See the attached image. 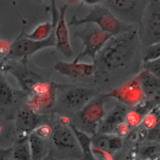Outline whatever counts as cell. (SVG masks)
<instances>
[{
  "label": "cell",
  "instance_id": "obj_1",
  "mask_svg": "<svg viewBox=\"0 0 160 160\" xmlns=\"http://www.w3.org/2000/svg\"><path fill=\"white\" fill-rule=\"evenodd\" d=\"M142 51L138 27L112 35L93 61L96 75L101 73L111 82V90L119 87L142 70Z\"/></svg>",
  "mask_w": 160,
  "mask_h": 160
},
{
  "label": "cell",
  "instance_id": "obj_2",
  "mask_svg": "<svg viewBox=\"0 0 160 160\" xmlns=\"http://www.w3.org/2000/svg\"><path fill=\"white\" fill-rule=\"evenodd\" d=\"M86 23H94L112 35L136 27L122 22L108 7L100 4L93 6L84 18H78L73 15L68 23V26H79Z\"/></svg>",
  "mask_w": 160,
  "mask_h": 160
},
{
  "label": "cell",
  "instance_id": "obj_3",
  "mask_svg": "<svg viewBox=\"0 0 160 160\" xmlns=\"http://www.w3.org/2000/svg\"><path fill=\"white\" fill-rule=\"evenodd\" d=\"M138 31L142 48L160 43V1H151L146 6Z\"/></svg>",
  "mask_w": 160,
  "mask_h": 160
},
{
  "label": "cell",
  "instance_id": "obj_4",
  "mask_svg": "<svg viewBox=\"0 0 160 160\" xmlns=\"http://www.w3.org/2000/svg\"><path fill=\"white\" fill-rule=\"evenodd\" d=\"M84 24L83 29L74 33V36L79 38L82 43V50L78 56L80 60L86 56L89 57L93 62L97 54L112 35L94 23Z\"/></svg>",
  "mask_w": 160,
  "mask_h": 160
},
{
  "label": "cell",
  "instance_id": "obj_5",
  "mask_svg": "<svg viewBox=\"0 0 160 160\" xmlns=\"http://www.w3.org/2000/svg\"><path fill=\"white\" fill-rule=\"evenodd\" d=\"M109 97L104 93L96 95L78 112V117L84 131L91 136L95 134L100 121L106 114L105 104Z\"/></svg>",
  "mask_w": 160,
  "mask_h": 160
},
{
  "label": "cell",
  "instance_id": "obj_6",
  "mask_svg": "<svg viewBox=\"0 0 160 160\" xmlns=\"http://www.w3.org/2000/svg\"><path fill=\"white\" fill-rule=\"evenodd\" d=\"M55 26L51 34L47 38L42 40H33L28 38L22 33L11 43L9 53L4 59L15 60L31 56L42 49L55 47Z\"/></svg>",
  "mask_w": 160,
  "mask_h": 160
},
{
  "label": "cell",
  "instance_id": "obj_7",
  "mask_svg": "<svg viewBox=\"0 0 160 160\" xmlns=\"http://www.w3.org/2000/svg\"><path fill=\"white\" fill-rule=\"evenodd\" d=\"M108 7L122 22L138 25L146 6L151 1L146 0H108Z\"/></svg>",
  "mask_w": 160,
  "mask_h": 160
},
{
  "label": "cell",
  "instance_id": "obj_8",
  "mask_svg": "<svg viewBox=\"0 0 160 160\" xmlns=\"http://www.w3.org/2000/svg\"><path fill=\"white\" fill-rule=\"evenodd\" d=\"M122 137L115 134L96 133L92 136V152L97 159H112L122 146Z\"/></svg>",
  "mask_w": 160,
  "mask_h": 160
},
{
  "label": "cell",
  "instance_id": "obj_9",
  "mask_svg": "<svg viewBox=\"0 0 160 160\" xmlns=\"http://www.w3.org/2000/svg\"><path fill=\"white\" fill-rule=\"evenodd\" d=\"M109 98H113L129 108L146 99L141 90L138 75L118 87L104 93Z\"/></svg>",
  "mask_w": 160,
  "mask_h": 160
},
{
  "label": "cell",
  "instance_id": "obj_10",
  "mask_svg": "<svg viewBox=\"0 0 160 160\" xmlns=\"http://www.w3.org/2000/svg\"><path fill=\"white\" fill-rule=\"evenodd\" d=\"M77 56L71 62L59 60L56 62L54 68L59 73L72 78H88L96 76V70L94 63L79 62Z\"/></svg>",
  "mask_w": 160,
  "mask_h": 160
},
{
  "label": "cell",
  "instance_id": "obj_11",
  "mask_svg": "<svg viewBox=\"0 0 160 160\" xmlns=\"http://www.w3.org/2000/svg\"><path fill=\"white\" fill-rule=\"evenodd\" d=\"M129 107L118 101V103L106 114L100 121L96 133L114 134L117 127L126 122Z\"/></svg>",
  "mask_w": 160,
  "mask_h": 160
},
{
  "label": "cell",
  "instance_id": "obj_12",
  "mask_svg": "<svg viewBox=\"0 0 160 160\" xmlns=\"http://www.w3.org/2000/svg\"><path fill=\"white\" fill-rule=\"evenodd\" d=\"M96 95V92L92 89L72 87L62 93L61 102L67 108L78 112Z\"/></svg>",
  "mask_w": 160,
  "mask_h": 160
},
{
  "label": "cell",
  "instance_id": "obj_13",
  "mask_svg": "<svg viewBox=\"0 0 160 160\" xmlns=\"http://www.w3.org/2000/svg\"><path fill=\"white\" fill-rule=\"evenodd\" d=\"M68 8V4H65L61 6L59 9L58 19L55 26V48L58 51L65 56L70 58L73 56L74 52L70 44L68 24L65 19Z\"/></svg>",
  "mask_w": 160,
  "mask_h": 160
},
{
  "label": "cell",
  "instance_id": "obj_14",
  "mask_svg": "<svg viewBox=\"0 0 160 160\" xmlns=\"http://www.w3.org/2000/svg\"><path fill=\"white\" fill-rule=\"evenodd\" d=\"M68 121H60L52 131V141L57 149L61 151H71L77 146L79 147L76 137Z\"/></svg>",
  "mask_w": 160,
  "mask_h": 160
},
{
  "label": "cell",
  "instance_id": "obj_15",
  "mask_svg": "<svg viewBox=\"0 0 160 160\" xmlns=\"http://www.w3.org/2000/svg\"><path fill=\"white\" fill-rule=\"evenodd\" d=\"M42 115L30 109L19 110L16 117V130L18 137L28 136L41 125Z\"/></svg>",
  "mask_w": 160,
  "mask_h": 160
},
{
  "label": "cell",
  "instance_id": "obj_16",
  "mask_svg": "<svg viewBox=\"0 0 160 160\" xmlns=\"http://www.w3.org/2000/svg\"><path fill=\"white\" fill-rule=\"evenodd\" d=\"M160 99H144L130 107L128 112L126 122L131 129L138 127L144 117L158 104Z\"/></svg>",
  "mask_w": 160,
  "mask_h": 160
},
{
  "label": "cell",
  "instance_id": "obj_17",
  "mask_svg": "<svg viewBox=\"0 0 160 160\" xmlns=\"http://www.w3.org/2000/svg\"><path fill=\"white\" fill-rule=\"evenodd\" d=\"M138 77L146 99H160V78L144 70H142Z\"/></svg>",
  "mask_w": 160,
  "mask_h": 160
},
{
  "label": "cell",
  "instance_id": "obj_18",
  "mask_svg": "<svg viewBox=\"0 0 160 160\" xmlns=\"http://www.w3.org/2000/svg\"><path fill=\"white\" fill-rule=\"evenodd\" d=\"M76 137L81 155L84 160H95L96 157L92 152V136L86 131L79 129L74 124L69 123Z\"/></svg>",
  "mask_w": 160,
  "mask_h": 160
},
{
  "label": "cell",
  "instance_id": "obj_19",
  "mask_svg": "<svg viewBox=\"0 0 160 160\" xmlns=\"http://www.w3.org/2000/svg\"><path fill=\"white\" fill-rule=\"evenodd\" d=\"M28 139L32 160L42 159L47 152V139L41 137L34 131L29 134Z\"/></svg>",
  "mask_w": 160,
  "mask_h": 160
},
{
  "label": "cell",
  "instance_id": "obj_20",
  "mask_svg": "<svg viewBox=\"0 0 160 160\" xmlns=\"http://www.w3.org/2000/svg\"><path fill=\"white\" fill-rule=\"evenodd\" d=\"M28 136L18 137L16 144L13 146L11 159L16 160H32Z\"/></svg>",
  "mask_w": 160,
  "mask_h": 160
},
{
  "label": "cell",
  "instance_id": "obj_21",
  "mask_svg": "<svg viewBox=\"0 0 160 160\" xmlns=\"http://www.w3.org/2000/svg\"><path fill=\"white\" fill-rule=\"evenodd\" d=\"M14 92L6 77L0 73V105L6 106L14 101Z\"/></svg>",
  "mask_w": 160,
  "mask_h": 160
},
{
  "label": "cell",
  "instance_id": "obj_22",
  "mask_svg": "<svg viewBox=\"0 0 160 160\" xmlns=\"http://www.w3.org/2000/svg\"><path fill=\"white\" fill-rule=\"evenodd\" d=\"M149 144L144 145L139 151V157L146 159H160V152L158 146L160 144L154 142L148 141Z\"/></svg>",
  "mask_w": 160,
  "mask_h": 160
},
{
  "label": "cell",
  "instance_id": "obj_23",
  "mask_svg": "<svg viewBox=\"0 0 160 160\" xmlns=\"http://www.w3.org/2000/svg\"><path fill=\"white\" fill-rule=\"evenodd\" d=\"M160 120V103L156 104L144 117L138 127L149 129Z\"/></svg>",
  "mask_w": 160,
  "mask_h": 160
},
{
  "label": "cell",
  "instance_id": "obj_24",
  "mask_svg": "<svg viewBox=\"0 0 160 160\" xmlns=\"http://www.w3.org/2000/svg\"><path fill=\"white\" fill-rule=\"evenodd\" d=\"M159 58H160V43H155L142 48V63H146Z\"/></svg>",
  "mask_w": 160,
  "mask_h": 160
},
{
  "label": "cell",
  "instance_id": "obj_25",
  "mask_svg": "<svg viewBox=\"0 0 160 160\" xmlns=\"http://www.w3.org/2000/svg\"><path fill=\"white\" fill-rule=\"evenodd\" d=\"M142 70H144L152 75L160 78V58L142 64Z\"/></svg>",
  "mask_w": 160,
  "mask_h": 160
},
{
  "label": "cell",
  "instance_id": "obj_26",
  "mask_svg": "<svg viewBox=\"0 0 160 160\" xmlns=\"http://www.w3.org/2000/svg\"><path fill=\"white\" fill-rule=\"evenodd\" d=\"M145 141L160 144V120L148 130Z\"/></svg>",
  "mask_w": 160,
  "mask_h": 160
},
{
  "label": "cell",
  "instance_id": "obj_27",
  "mask_svg": "<svg viewBox=\"0 0 160 160\" xmlns=\"http://www.w3.org/2000/svg\"><path fill=\"white\" fill-rule=\"evenodd\" d=\"M34 131L41 137L48 139L50 136H51L52 131L51 129L48 125L41 124L37 129L34 130Z\"/></svg>",
  "mask_w": 160,
  "mask_h": 160
},
{
  "label": "cell",
  "instance_id": "obj_28",
  "mask_svg": "<svg viewBox=\"0 0 160 160\" xmlns=\"http://www.w3.org/2000/svg\"><path fill=\"white\" fill-rule=\"evenodd\" d=\"M11 43L6 40H0V58L4 59L9 54Z\"/></svg>",
  "mask_w": 160,
  "mask_h": 160
},
{
  "label": "cell",
  "instance_id": "obj_29",
  "mask_svg": "<svg viewBox=\"0 0 160 160\" xmlns=\"http://www.w3.org/2000/svg\"><path fill=\"white\" fill-rule=\"evenodd\" d=\"M13 146L8 148H0V160H8L11 159Z\"/></svg>",
  "mask_w": 160,
  "mask_h": 160
},
{
  "label": "cell",
  "instance_id": "obj_30",
  "mask_svg": "<svg viewBox=\"0 0 160 160\" xmlns=\"http://www.w3.org/2000/svg\"><path fill=\"white\" fill-rule=\"evenodd\" d=\"M82 1L83 3H84L88 5H91V6L99 4L100 3H101L103 1V0H82Z\"/></svg>",
  "mask_w": 160,
  "mask_h": 160
},
{
  "label": "cell",
  "instance_id": "obj_31",
  "mask_svg": "<svg viewBox=\"0 0 160 160\" xmlns=\"http://www.w3.org/2000/svg\"><path fill=\"white\" fill-rule=\"evenodd\" d=\"M66 2H68V3L70 4H74V3H76L78 1H79L80 0H65Z\"/></svg>",
  "mask_w": 160,
  "mask_h": 160
},
{
  "label": "cell",
  "instance_id": "obj_32",
  "mask_svg": "<svg viewBox=\"0 0 160 160\" xmlns=\"http://www.w3.org/2000/svg\"><path fill=\"white\" fill-rule=\"evenodd\" d=\"M152 1H154V2H158V1H159V0H152Z\"/></svg>",
  "mask_w": 160,
  "mask_h": 160
}]
</instances>
